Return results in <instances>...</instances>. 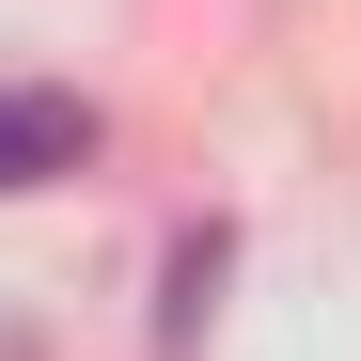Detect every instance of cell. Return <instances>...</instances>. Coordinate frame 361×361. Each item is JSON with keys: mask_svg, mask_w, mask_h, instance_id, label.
I'll list each match as a JSON object with an SVG mask.
<instances>
[{"mask_svg": "<svg viewBox=\"0 0 361 361\" xmlns=\"http://www.w3.org/2000/svg\"><path fill=\"white\" fill-rule=\"evenodd\" d=\"M110 126H94V94H47V79H16L0 94V204L16 189H47V173H79Z\"/></svg>", "mask_w": 361, "mask_h": 361, "instance_id": "obj_1", "label": "cell"}]
</instances>
